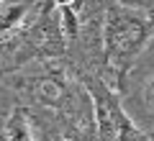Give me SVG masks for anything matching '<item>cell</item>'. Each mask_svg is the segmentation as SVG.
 <instances>
[{
  "label": "cell",
  "mask_w": 154,
  "mask_h": 141,
  "mask_svg": "<svg viewBox=\"0 0 154 141\" xmlns=\"http://www.w3.org/2000/svg\"><path fill=\"white\" fill-rule=\"evenodd\" d=\"M149 26L141 16L126 11V8H110L105 13V28H103V41L105 51L113 62H126L134 54L141 51L146 44Z\"/></svg>",
  "instance_id": "obj_1"
},
{
  "label": "cell",
  "mask_w": 154,
  "mask_h": 141,
  "mask_svg": "<svg viewBox=\"0 0 154 141\" xmlns=\"http://www.w3.org/2000/svg\"><path fill=\"white\" fill-rule=\"evenodd\" d=\"M33 0H0V33L13 31L26 18Z\"/></svg>",
  "instance_id": "obj_2"
},
{
  "label": "cell",
  "mask_w": 154,
  "mask_h": 141,
  "mask_svg": "<svg viewBox=\"0 0 154 141\" xmlns=\"http://www.w3.org/2000/svg\"><path fill=\"white\" fill-rule=\"evenodd\" d=\"M3 141H33V139H31V126H28L26 113L13 110L11 121H8V126H5V139H3Z\"/></svg>",
  "instance_id": "obj_3"
},
{
  "label": "cell",
  "mask_w": 154,
  "mask_h": 141,
  "mask_svg": "<svg viewBox=\"0 0 154 141\" xmlns=\"http://www.w3.org/2000/svg\"><path fill=\"white\" fill-rule=\"evenodd\" d=\"M62 95H64V87H62L57 80H41L38 87H36V98L41 100V103H49V105L59 103Z\"/></svg>",
  "instance_id": "obj_4"
},
{
  "label": "cell",
  "mask_w": 154,
  "mask_h": 141,
  "mask_svg": "<svg viewBox=\"0 0 154 141\" xmlns=\"http://www.w3.org/2000/svg\"><path fill=\"white\" fill-rule=\"evenodd\" d=\"M59 16H62V33H64V38H75L77 16H75V11H72V5H59Z\"/></svg>",
  "instance_id": "obj_5"
},
{
  "label": "cell",
  "mask_w": 154,
  "mask_h": 141,
  "mask_svg": "<svg viewBox=\"0 0 154 141\" xmlns=\"http://www.w3.org/2000/svg\"><path fill=\"white\" fill-rule=\"evenodd\" d=\"M144 100H146L149 108H154V77H149L146 85H144Z\"/></svg>",
  "instance_id": "obj_6"
},
{
  "label": "cell",
  "mask_w": 154,
  "mask_h": 141,
  "mask_svg": "<svg viewBox=\"0 0 154 141\" xmlns=\"http://www.w3.org/2000/svg\"><path fill=\"white\" fill-rule=\"evenodd\" d=\"M57 5H72V3H75V0H54Z\"/></svg>",
  "instance_id": "obj_7"
},
{
  "label": "cell",
  "mask_w": 154,
  "mask_h": 141,
  "mask_svg": "<svg viewBox=\"0 0 154 141\" xmlns=\"http://www.w3.org/2000/svg\"><path fill=\"white\" fill-rule=\"evenodd\" d=\"M54 141H69V139H54Z\"/></svg>",
  "instance_id": "obj_8"
},
{
  "label": "cell",
  "mask_w": 154,
  "mask_h": 141,
  "mask_svg": "<svg viewBox=\"0 0 154 141\" xmlns=\"http://www.w3.org/2000/svg\"><path fill=\"white\" fill-rule=\"evenodd\" d=\"M0 141H3V139H0Z\"/></svg>",
  "instance_id": "obj_9"
}]
</instances>
